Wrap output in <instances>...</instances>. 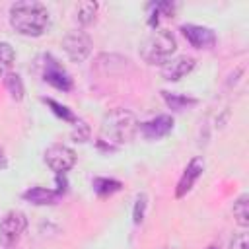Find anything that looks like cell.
I'll return each mask as SVG.
<instances>
[{"mask_svg":"<svg viewBox=\"0 0 249 249\" xmlns=\"http://www.w3.org/2000/svg\"><path fill=\"white\" fill-rule=\"evenodd\" d=\"M10 25L25 37H39L49 27V12L41 2L21 0L10 8Z\"/></svg>","mask_w":249,"mask_h":249,"instance_id":"cell-1","label":"cell"},{"mask_svg":"<svg viewBox=\"0 0 249 249\" xmlns=\"http://www.w3.org/2000/svg\"><path fill=\"white\" fill-rule=\"evenodd\" d=\"M138 132L136 117L126 109H113L101 121V142H107L111 148L113 144H126Z\"/></svg>","mask_w":249,"mask_h":249,"instance_id":"cell-2","label":"cell"},{"mask_svg":"<svg viewBox=\"0 0 249 249\" xmlns=\"http://www.w3.org/2000/svg\"><path fill=\"white\" fill-rule=\"evenodd\" d=\"M175 51H177V41L173 33L167 29H154L140 45V58L146 64L163 66Z\"/></svg>","mask_w":249,"mask_h":249,"instance_id":"cell-3","label":"cell"},{"mask_svg":"<svg viewBox=\"0 0 249 249\" xmlns=\"http://www.w3.org/2000/svg\"><path fill=\"white\" fill-rule=\"evenodd\" d=\"M25 228H27V218L23 212H19V210L8 212L0 220V243L4 247H12L19 239V235L23 233Z\"/></svg>","mask_w":249,"mask_h":249,"instance_id":"cell-4","label":"cell"},{"mask_svg":"<svg viewBox=\"0 0 249 249\" xmlns=\"http://www.w3.org/2000/svg\"><path fill=\"white\" fill-rule=\"evenodd\" d=\"M62 49L72 62H84L91 53V39L84 31H68L62 39Z\"/></svg>","mask_w":249,"mask_h":249,"instance_id":"cell-5","label":"cell"},{"mask_svg":"<svg viewBox=\"0 0 249 249\" xmlns=\"http://www.w3.org/2000/svg\"><path fill=\"white\" fill-rule=\"evenodd\" d=\"M45 163L56 173V175H62L66 171H70L74 165H76V152L68 146H62V144H53L47 148L45 152Z\"/></svg>","mask_w":249,"mask_h":249,"instance_id":"cell-6","label":"cell"},{"mask_svg":"<svg viewBox=\"0 0 249 249\" xmlns=\"http://www.w3.org/2000/svg\"><path fill=\"white\" fill-rule=\"evenodd\" d=\"M43 80L47 84H51L53 88L60 89V91H70L72 89V78L70 74L51 56H45V66H43Z\"/></svg>","mask_w":249,"mask_h":249,"instance_id":"cell-7","label":"cell"},{"mask_svg":"<svg viewBox=\"0 0 249 249\" xmlns=\"http://www.w3.org/2000/svg\"><path fill=\"white\" fill-rule=\"evenodd\" d=\"M181 33L187 39V43L195 49H210L216 45V33L210 27L185 23V25H181Z\"/></svg>","mask_w":249,"mask_h":249,"instance_id":"cell-8","label":"cell"},{"mask_svg":"<svg viewBox=\"0 0 249 249\" xmlns=\"http://www.w3.org/2000/svg\"><path fill=\"white\" fill-rule=\"evenodd\" d=\"M195 68V58L181 54L175 58H169L163 66H161V78L167 82H179L181 78H185L191 70Z\"/></svg>","mask_w":249,"mask_h":249,"instance_id":"cell-9","label":"cell"},{"mask_svg":"<svg viewBox=\"0 0 249 249\" xmlns=\"http://www.w3.org/2000/svg\"><path fill=\"white\" fill-rule=\"evenodd\" d=\"M173 128V119L169 115H160L156 119H150L142 124H138V132L146 138V140H158L163 138L171 132Z\"/></svg>","mask_w":249,"mask_h":249,"instance_id":"cell-10","label":"cell"},{"mask_svg":"<svg viewBox=\"0 0 249 249\" xmlns=\"http://www.w3.org/2000/svg\"><path fill=\"white\" fill-rule=\"evenodd\" d=\"M202 169H204L202 158H193V160L189 161V165L185 167V171H183V175H181V179H179V183H177V189H175V196H177V198L185 196V195L193 189L195 181L202 175Z\"/></svg>","mask_w":249,"mask_h":249,"instance_id":"cell-11","label":"cell"},{"mask_svg":"<svg viewBox=\"0 0 249 249\" xmlns=\"http://www.w3.org/2000/svg\"><path fill=\"white\" fill-rule=\"evenodd\" d=\"M21 196L31 204H54L60 198V193L53 189H45V187H31Z\"/></svg>","mask_w":249,"mask_h":249,"instance_id":"cell-12","label":"cell"},{"mask_svg":"<svg viewBox=\"0 0 249 249\" xmlns=\"http://www.w3.org/2000/svg\"><path fill=\"white\" fill-rule=\"evenodd\" d=\"M161 97L165 99L167 107L173 109V111H185L193 105H196V99L195 97H189V95H181V93H171V91H161Z\"/></svg>","mask_w":249,"mask_h":249,"instance_id":"cell-13","label":"cell"},{"mask_svg":"<svg viewBox=\"0 0 249 249\" xmlns=\"http://www.w3.org/2000/svg\"><path fill=\"white\" fill-rule=\"evenodd\" d=\"M4 86H6L8 93L12 95V99H16V101H21V99H23L25 88H23V82H21L19 74H16V72H8V74L4 76Z\"/></svg>","mask_w":249,"mask_h":249,"instance_id":"cell-14","label":"cell"},{"mask_svg":"<svg viewBox=\"0 0 249 249\" xmlns=\"http://www.w3.org/2000/svg\"><path fill=\"white\" fill-rule=\"evenodd\" d=\"M91 185H93V191H95L99 196L113 195V193L121 191V187H123L121 181H117V179H109V177H95Z\"/></svg>","mask_w":249,"mask_h":249,"instance_id":"cell-15","label":"cell"},{"mask_svg":"<svg viewBox=\"0 0 249 249\" xmlns=\"http://www.w3.org/2000/svg\"><path fill=\"white\" fill-rule=\"evenodd\" d=\"M233 218L241 228L249 226V195H241L233 202Z\"/></svg>","mask_w":249,"mask_h":249,"instance_id":"cell-16","label":"cell"},{"mask_svg":"<svg viewBox=\"0 0 249 249\" xmlns=\"http://www.w3.org/2000/svg\"><path fill=\"white\" fill-rule=\"evenodd\" d=\"M97 14V4L95 2H80L76 6V19L80 25H89L93 23Z\"/></svg>","mask_w":249,"mask_h":249,"instance_id":"cell-17","label":"cell"},{"mask_svg":"<svg viewBox=\"0 0 249 249\" xmlns=\"http://www.w3.org/2000/svg\"><path fill=\"white\" fill-rule=\"evenodd\" d=\"M14 60H16V51H14V47H12L10 43L2 41V43H0V76H6V74L10 72Z\"/></svg>","mask_w":249,"mask_h":249,"instance_id":"cell-18","label":"cell"},{"mask_svg":"<svg viewBox=\"0 0 249 249\" xmlns=\"http://www.w3.org/2000/svg\"><path fill=\"white\" fill-rule=\"evenodd\" d=\"M43 101H45L49 107H53V113H54L56 117H60V119H64V121H68V123H76V121H78V119L74 117V113H72L68 107L56 103L54 99H51V97H43Z\"/></svg>","mask_w":249,"mask_h":249,"instance_id":"cell-19","label":"cell"},{"mask_svg":"<svg viewBox=\"0 0 249 249\" xmlns=\"http://www.w3.org/2000/svg\"><path fill=\"white\" fill-rule=\"evenodd\" d=\"M88 138H89V126L84 121H76L74 130H72V140L74 142H86Z\"/></svg>","mask_w":249,"mask_h":249,"instance_id":"cell-20","label":"cell"},{"mask_svg":"<svg viewBox=\"0 0 249 249\" xmlns=\"http://www.w3.org/2000/svg\"><path fill=\"white\" fill-rule=\"evenodd\" d=\"M144 210H146V195H138L134 204V224H140L144 220Z\"/></svg>","mask_w":249,"mask_h":249,"instance_id":"cell-21","label":"cell"},{"mask_svg":"<svg viewBox=\"0 0 249 249\" xmlns=\"http://www.w3.org/2000/svg\"><path fill=\"white\" fill-rule=\"evenodd\" d=\"M230 249H249V241H247V233H237L231 243H230Z\"/></svg>","mask_w":249,"mask_h":249,"instance_id":"cell-22","label":"cell"},{"mask_svg":"<svg viewBox=\"0 0 249 249\" xmlns=\"http://www.w3.org/2000/svg\"><path fill=\"white\" fill-rule=\"evenodd\" d=\"M8 165V161H6V156H4V150H2V146H0V167L4 169Z\"/></svg>","mask_w":249,"mask_h":249,"instance_id":"cell-23","label":"cell"},{"mask_svg":"<svg viewBox=\"0 0 249 249\" xmlns=\"http://www.w3.org/2000/svg\"><path fill=\"white\" fill-rule=\"evenodd\" d=\"M210 249H212V247H210Z\"/></svg>","mask_w":249,"mask_h":249,"instance_id":"cell-24","label":"cell"}]
</instances>
